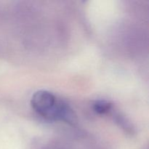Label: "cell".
I'll use <instances>...</instances> for the list:
<instances>
[{
  "label": "cell",
  "mask_w": 149,
  "mask_h": 149,
  "mask_svg": "<svg viewBox=\"0 0 149 149\" xmlns=\"http://www.w3.org/2000/svg\"><path fill=\"white\" fill-rule=\"evenodd\" d=\"M31 104L42 117L49 120L72 122L74 114L67 103L58 100L52 93L40 90L32 96Z\"/></svg>",
  "instance_id": "cell-1"
},
{
  "label": "cell",
  "mask_w": 149,
  "mask_h": 149,
  "mask_svg": "<svg viewBox=\"0 0 149 149\" xmlns=\"http://www.w3.org/2000/svg\"><path fill=\"white\" fill-rule=\"evenodd\" d=\"M111 105L106 100H98L95 103L93 108L94 110L98 113H106L111 109Z\"/></svg>",
  "instance_id": "cell-2"
}]
</instances>
